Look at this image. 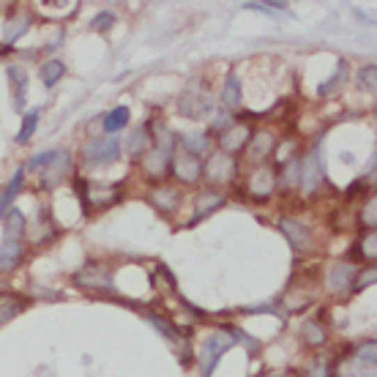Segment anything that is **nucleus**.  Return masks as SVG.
<instances>
[{"label": "nucleus", "instance_id": "33", "mask_svg": "<svg viewBox=\"0 0 377 377\" xmlns=\"http://www.w3.org/2000/svg\"><path fill=\"white\" fill-rule=\"evenodd\" d=\"M211 126H214V131H227V126H232V120H230V115L216 113L214 120H211Z\"/></svg>", "mask_w": 377, "mask_h": 377}, {"label": "nucleus", "instance_id": "14", "mask_svg": "<svg viewBox=\"0 0 377 377\" xmlns=\"http://www.w3.org/2000/svg\"><path fill=\"white\" fill-rule=\"evenodd\" d=\"M3 219H6V241H17V238L22 235V230H25V216H22L17 208H14V211L8 208V214H6Z\"/></svg>", "mask_w": 377, "mask_h": 377}, {"label": "nucleus", "instance_id": "17", "mask_svg": "<svg viewBox=\"0 0 377 377\" xmlns=\"http://www.w3.org/2000/svg\"><path fill=\"white\" fill-rule=\"evenodd\" d=\"M232 170H235V161H230L227 156H219V159H214L208 175H211L214 181H230V178H232Z\"/></svg>", "mask_w": 377, "mask_h": 377}, {"label": "nucleus", "instance_id": "26", "mask_svg": "<svg viewBox=\"0 0 377 377\" xmlns=\"http://www.w3.org/2000/svg\"><path fill=\"white\" fill-rule=\"evenodd\" d=\"M36 120H38V110H31V113L25 115V120H22V129H19V143H28L31 137H33V131H36Z\"/></svg>", "mask_w": 377, "mask_h": 377}, {"label": "nucleus", "instance_id": "27", "mask_svg": "<svg viewBox=\"0 0 377 377\" xmlns=\"http://www.w3.org/2000/svg\"><path fill=\"white\" fill-rule=\"evenodd\" d=\"M303 337H306L309 344H323V342H326V331H323L317 323L306 320V323H303Z\"/></svg>", "mask_w": 377, "mask_h": 377}, {"label": "nucleus", "instance_id": "15", "mask_svg": "<svg viewBox=\"0 0 377 377\" xmlns=\"http://www.w3.org/2000/svg\"><path fill=\"white\" fill-rule=\"evenodd\" d=\"M222 202H225V200H222L219 194H214V191H211V194H202V197L197 200V211H194V216H191V225L200 222V219H202L205 214H211L214 208H219Z\"/></svg>", "mask_w": 377, "mask_h": 377}, {"label": "nucleus", "instance_id": "20", "mask_svg": "<svg viewBox=\"0 0 377 377\" xmlns=\"http://www.w3.org/2000/svg\"><path fill=\"white\" fill-rule=\"evenodd\" d=\"M222 99H225L227 107H238L241 104V82H238V77L230 74L225 82V90H222Z\"/></svg>", "mask_w": 377, "mask_h": 377}, {"label": "nucleus", "instance_id": "31", "mask_svg": "<svg viewBox=\"0 0 377 377\" xmlns=\"http://www.w3.org/2000/svg\"><path fill=\"white\" fill-rule=\"evenodd\" d=\"M246 8L263 11V14H273V11H282V8H287V6H284V3H246Z\"/></svg>", "mask_w": 377, "mask_h": 377}, {"label": "nucleus", "instance_id": "16", "mask_svg": "<svg viewBox=\"0 0 377 377\" xmlns=\"http://www.w3.org/2000/svg\"><path fill=\"white\" fill-rule=\"evenodd\" d=\"M22 309V301L17 296H8V293H0V326L8 323L11 317H17Z\"/></svg>", "mask_w": 377, "mask_h": 377}, {"label": "nucleus", "instance_id": "9", "mask_svg": "<svg viewBox=\"0 0 377 377\" xmlns=\"http://www.w3.org/2000/svg\"><path fill=\"white\" fill-rule=\"evenodd\" d=\"M323 167H320V159H317V153H312L309 159H303L301 161V184L306 191H312V188L317 186V184H323Z\"/></svg>", "mask_w": 377, "mask_h": 377}, {"label": "nucleus", "instance_id": "35", "mask_svg": "<svg viewBox=\"0 0 377 377\" xmlns=\"http://www.w3.org/2000/svg\"><path fill=\"white\" fill-rule=\"evenodd\" d=\"M148 320H151L153 326H156V328H159V331H161V334H167V337H170V339H173V337H175V328H170V326H167V323H164V320H159V317H156V314H148Z\"/></svg>", "mask_w": 377, "mask_h": 377}, {"label": "nucleus", "instance_id": "38", "mask_svg": "<svg viewBox=\"0 0 377 377\" xmlns=\"http://www.w3.org/2000/svg\"><path fill=\"white\" fill-rule=\"evenodd\" d=\"M326 375H328V367H326V361L320 358V361L314 364V369L309 372V377H326Z\"/></svg>", "mask_w": 377, "mask_h": 377}, {"label": "nucleus", "instance_id": "12", "mask_svg": "<svg viewBox=\"0 0 377 377\" xmlns=\"http://www.w3.org/2000/svg\"><path fill=\"white\" fill-rule=\"evenodd\" d=\"M19 257H22L19 241H3V243H0V271L14 268V265L19 263Z\"/></svg>", "mask_w": 377, "mask_h": 377}, {"label": "nucleus", "instance_id": "29", "mask_svg": "<svg viewBox=\"0 0 377 377\" xmlns=\"http://www.w3.org/2000/svg\"><path fill=\"white\" fill-rule=\"evenodd\" d=\"M375 241H377V235H375V230H369V235L358 243V249H361V257H369V260H375Z\"/></svg>", "mask_w": 377, "mask_h": 377}, {"label": "nucleus", "instance_id": "39", "mask_svg": "<svg viewBox=\"0 0 377 377\" xmlns=\"http://www.w3.org/2000/svg\"><path fill=\"white\" fill-rule=\"evenodd\" d=\"M257 377H298V372H293V369H273V372H265V375Z\"/></svg>", "mask_w": 377, "mask_h": 377}, {"label": "nucleus", "instance_id": "28", "mask_svg": "<svg viewBox=\"0 0 377 377\" xmlns=\"http://www.w3.org/2000/svg\"><path fill=\"white\" fill-rule=\"evenodd\" d=\"M344 72H347V63H344V61H339V69H337V74L331 77L328 82H323V85H320V96L331 93V90H334V88H337V85L342 82V77H344Z\"/></svg>", "mask_w": 377, "mask_h": 377}, {"label": "nucleus", "instance_id": "8", "mask_svg": "<svg viewBox=\"0 0 377 377\" xmlns=\"http://www.w3.org/2000/svg\"><path fill=\"white\" fill-rule=\"evenodd\" d=\"M249 137H252V129L246 123H232L227 131H222V148L225 151H241L249 145Z\"/></svg>", "mask_w": 377, "mask_h": 377}, {"label": "nucleus", "instance_id": "34", "mask_svg": "<svg viewBox=\"0 0 377 377\" xmlns=\"http://www.w3.org/2000/svg\"><path fill=\"white\" fill-rule=\"evenodd\" d=\"M113 22H115V14H107V11H104V14H99V17L90 22V28H110Z\"/></svg>", "mask_w": 377, "mask_h": 377}, {"label": "nucleus", "instance_id": "13", "mask_svg": "<svg viewBox=\"0 0 377 377\" xmlns=\"http://www.w3.org/2000/svg\"><path fill=\"white\" fill-rule=\"evenodd\" d=\"M22 181H25V170H17L14 178H11V184H8V188H6L3 197H0V216L8 214V205H11V200L17 197V191L22 188Z\"/></svg>", "mask_w": 377, "mask_h": 377}, {"label": "nucleus", "instance_id": "32", "mask_svg": "<svg viewBox=\"0 0 377 377\" xmlns=\"http://www.w3.org/2000/svg\"><path fill=\"white\" fill-rule=\"evenodd\" d=\"M52 156H55V151H47V153H38V156H33V159H31V170H38V167L44 170V167L52 161Z\"/></svg>", "mask_w": 377, "mask_h": 377}, {"label": "nucleus", "instance_id": "25", "mask_svg": "<svg viewBox=\"0 0 377 377\" xmlns=\"http://www.w3.org/2000/svg\"><path fill=\"white\" fill-rule=\"evenodd\" d=\"M28 22H31V19H28V14H17V17L6 25V41H8V44H11V41H17V38L25 33Z\"/></svg>", "mask_w": 377, "mask_h": 377}, {"label": "nucleus", "instance_id": "23", "mask_svg": "<svg viewBox=\"0 0 377 377\" xmlns=\"http://www.w3.org/2000/svg\"><path fill=\"white\" fill-rule=\"evenodd\" d=\"M129 123V107H115L113 113L104 118V131H118Z\"/></svg>", "mask_w": 377, "mask_h": 377}, {"label": "nucleus", "instance_id": "2", "mask_svg": "<svg viewBox=\"0 0 377 377\" xmlns=\"http://www.w3.org/2000/svg\"><path fill=\"white\" fill-rule=\"evenodd\" d=\"M230 347H232V337H227V334H211V337L205 339L202 350H200V369H202V375H211V372H214L216 361L225 355Z\"/></svg>", "mask_w": 377, "mask_h": 377}, {"label": "nucleus", "instance_id": "5", "mask_svg": "<svg viewBox=\"0 0 377 377\" xmlns=\"http://www.w3.org/2000/svg\"><path fill=\"white\" fill-rule=\"evenodd\" d=\"M69 170H72V159H69V153L55 151L52 161L41 170V184H44L47 188L58 186V184H63V178L69 175Z\"/></svg>", "mask_w": 377, "mask_h": 377}, {"label": "nucleus", "instance_id": "24", "mask_svg": "<svg viewBox=\"0 0 377 377\" xmlns=\"http://www.w3.org/2000/svg\"><path fill=\"white\" fill-rule=\"evenodd\" d=\"M181 143H184L186 153H191V156H197V153H202V151H208V148H211V140H208L205 134H186Z\"/></svg>", "mask_w": 377, "mask_h": 377}, {"label": "nucleus", "instance_id": "1", "mask_svg": "<svg viewBox=\"0 0 377 377\" xmlns=\"http://www.w3.org/2000/svg\"><path fill=\"white\" fill-rule=\"evenodd\" d=\"M74 284L77 287H85V290H113L115 279H113V271H110V268L93 263V265H85L82 271H77Z\"/></svg>", "mask_w": 377, "mask_h": 377}, {"label": "nucleus", "instance_id": "30", "mask_svg": "<svg viewBox=\"0 0 377 377\" xmlns=\"http://www.w3.org/2000/svg\"><path fill=\"white\" fill-rule=\"evenodd\" d=\"M358 85H361L364 90L375 93V66H367V69H361V74H358Z\"/></svg>", "mask_w": 377, "mask_h": 377}, {"label": "nucleus", "instance_id": "40", "mask_svg": "<svg viewBox=\"0 0 377 377\" xmlns=\"http://www.w3.org/2000/svg\"><path fill=\"white\" fill-rule=\"evenodd\" d=\"M367 219H369V227H375V202L364 211V222H367Z\"/></svg>", "mask_w": 377, "mask_h": 377}, {"label": "nucleus", "instance_id": "7", "mask_svg": "<svg viewBox=\"0 0 377 377\" xmlns=\"http://www.w3.org/2000/svg\"><path fill=\"white\" fill-rule=\"evenodd\" d=\"M282 232L287 235V241H290V246L296 249V252H306L309 246H312V235H309V230L301 225V222H296V219H282Z\"/></svg>", "mask_w": 377, "mask_h": 377}, {"label": "nucleus", "instance_id": "6", "mask_svg": "<svg viewBox=\"0 0 377 377\" xmlns=\"http://www.w3.org/2000/svg\"><path fill=\"white\" fill-rule=\"evenodd\" d=\"M170 170H173V175H175L178 181L194 184V181L200 178V173H202V161H200L197 156H191V153H178V156L170 161Z\"/></svg>", "mask_w": 377, "mask_h": 377}, {"label": "nucleus", "instance_id": "37", "mask_svg": "<svg viewBox=\"0 0 377 377\" xmlns=\"http://www.w3.org/2000/svg\"><path fill=\"white\" fill-rule=\"evenodd\" d=\"M375 279H377V273H375V271H367V273H364V276L358 279V284H355V290H364V287H367V284H372Z\"/></svg>", "mask_w": 377, "mask_h": 377}, {"label": "nucleus", "instance_id": "18", "mask_svg": "<svg viewBox=\"0 0 377 377\" xmlns=\"http://www.w3.org/2000/svg\"><path fill=\"white\" fill-rule=\"evenodd\" d=\"M145 145H148V129L140 126V129H134L131 137L126 140V153H129V156H140V153L145 151Z\"/></svg>", "mask_w": 377, "mask_h": 377}, {"label": "nucleus", "instance_id": "19", "mask_svg": "<svg viewBox=\"0 0 377 377\" xmlns=\"http://www.w3.org/2000/svg\"><path fill=\"white\" fill-rule=\"evenodd\" d=\"M63 74H66V66H63L61 61H47V63L41 66V82H44L47 88H52Z\"/></svg>", "mask_w": 377, "mask_h": 377}, {"label": "nucleus", "instance_id": "36", "mask_svg": "<svg viewBox=\"0 0 377 377\" xmlns=\"http://www.w3.org/2000/svg\"><path fill=\"white\" fill-rule=\"evenodd\" d=\"M230 334H232V342H235V339H238V342H243V344H246L249 350H255V347H257V342H255V339H249V337H246V334H243L241 328H230Z\"/></svg>", "mask_w": 377, "mask_h": 377}, {"label": "nucleus", "instance_id": "4", "mask_svg": "<svg viewBox=\"0 0 377 377\" xmlns=\"http://www.w3.org/2000/svg\"><path fill=\"white\" fill-rule=\"evenodd\" d=\"M118 153H120V143L115 137L93 140V143H88L82 148V156H85L88 164H110V161L118 159Z\"/></svg>", "mask_w": 377, "mask_h": 377}, {"label": "nucleus", "instance_id": "11", "mask_svg": "<svg viewBox=\"0 0 377 377\" xmlns=\"http://www.w3.org/2000/svg\"><path fill=\"white\" fill-rule=\"evenodd\" d=\"M151 202L159 205L161 211H175L178 202H181V194L175 191L173 186H164V188H153L151 191Z\"/></svg>", "mask_w": 377, "mask_h": 377}, {"label": "nucleus", "instance_id": "3", "mask_svg": "<svg viewBox=\"0 0 377 377\" xmlns=\"http://www.w3.org/2000/svg\"><path fill=\"white\" fill-rule=\"evenodd\" d=\"M79 197L82 202L88 205H96V208H104V205H115L120 200V186H99V184H88V181H79Z\"/></svg>", "mask_w": 377, "mask_h": 377}, {"label": "nucleus", "instance_id": "22", "mask_svg": "<svg viewBox=\"0 0 377 377\" xmlns=\"http://www.w3.org/2000/svg\"><path fill=\"white\" fill-rule=\"evenodd\" d=\"M375 355H377V344H375V339H372V342H364V344L355 350V355H353V358H355L358 364H364V367L375 369V361H377Z\"/></svg>", "mask_w": 377, "mask_h": 377}, {"label": "nucleus", "instance_id": "21", "mask_svg": "<svg viewBox=\"0 0 377 377\" xmlns=\"http://www.w3.org/2000/svg\"><path fill=\"white\" fill-rule=\"evenodd\" d=\"M339 377H375V369L358 364L355 358H347V361L339 367Z\"/></svg>", "mask_w": 377, "mask_h": 377}, {"label": "nucleus", "instance_id": "10", "mask_svg": "<svg viewBox=\"0 0 377 377\" xmlns=\"http://www.w3.org/2000/svg\"><path fill=\"white\" fill-rule=\"evenodd\" d=\"M353 276H355V268H353V265L339 263L334 271H331L328 282H331V287H334L337 293H347V290L353 287Z\"/></svg>", "mask_w": 377, "mask_h": 377}]
</instances>
